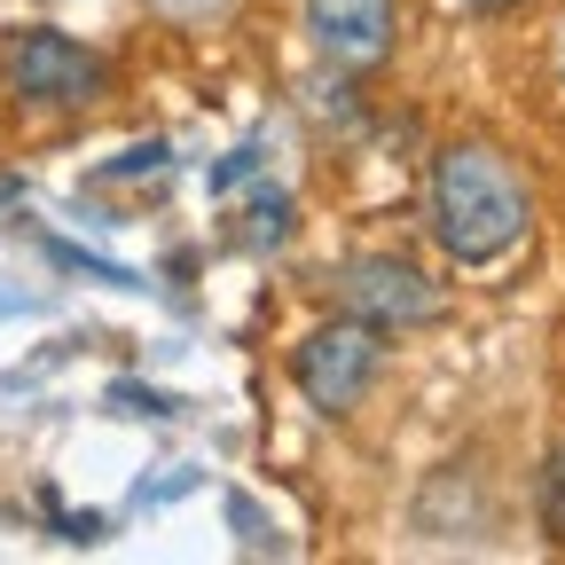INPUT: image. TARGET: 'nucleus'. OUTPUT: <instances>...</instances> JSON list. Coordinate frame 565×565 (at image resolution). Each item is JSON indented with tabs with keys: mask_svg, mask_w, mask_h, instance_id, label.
<instances>
[{
	"mask_svg": "<svg viewBox=\"0 0 565 565\" xmlns=\"http://www.w3.org/2000/svg\"><path fill=\"white\" fill-rule=\"evenodd\" d=\"M534 228V189L494 141H448L433 158V236L456 267H494Z\"/></svg>",
	"mask_w": 565,
	"mask_h": 565,
	"instance_id": "f257e3e1",
	"label": "nucleus"
},
{
	"mask_svg": "<svg viewBox=\"0 0 565 565\" xmlns=\"http://www.w3.org/2000/svg\"><path fill=\"white\" fill-rule=\"evenodd\" d=\"M0 87L24 110H87L110 95V63L55 24H24L0 40Z\"/></svg>",
	"mask_w": 565,
	"mask_h": 565,
	"instance_id": "f03ea898",
	"label": "nucleus"
},
{
	"mask_svg": "<svg viewBox=\"0 0 565 565\" xmlns=\"http://www.w3.org/2000/svg\"><path fill=\"white\" fill-rule=\"evenodd\" d=\"M377 370H385V330H370L362 315H338V322H322V330H307L291 345V377H299V393L322 416L362 408V393L377 385Z\"/></svg>",
	"mask_w": 565,
	"mask_h": 565,
	"instance_id": "7ed1b4c3",
	"label": "nucleus"
},
{
	"mask_svg": "<svg viewBox=\"0 0 565 565\" xmlns=\"http://www.w3.org/2000/svg\"><path fill=\"white\" fill-rule=\"evenodd\" d=\"M338 299H345V315H362L370 330H424V322L448 315L440 282L424 275L416 259H401V252L345 259V267H338Z\"/></svg>",
	"mask_w": 565,
	"mask_h": 565,
	"instance_id": "20e7f679",
	"label": "nucleus"
},
{
	"mask_svg": "<svg viewBox=\"0 0 565 565\" xmlns=\"http://www.w3.org/2000/svg\"><path fill=\"white\" fill-rule=\"evenodd\" d=\"M307 32L338 71H377L401 47V0H307Z\"/></svg>",
	"mask_w": 565,
	"mask_h": 565,
	"instance_id": "39448f33",
	"label": "nucleus"
},
{
	"mask_svg": "<svg viewBox=\"0 0 565 565\" xmlns=\"http://www.w3.org/2000/svg\"><path fill=\"white\" fill-rule=\"evenodd\" d=\"M542 526L565 542V448L550 456V471H542Z\"/></svg>",
	"mask_w": 565,
	"mask_h": 565,
	"instance_id": "423d86ee",
	"label": "nucleus"
},
{
	"mask_svg": "<svg viewBox=\"0 0 565 565\" xmlns=\"http://www.w3.org/2000/svg\"><path fill=\"white\" fill-rule=\"evenodd\" d=\"M158 17H173V24H196V17H221L228 0H150Z\"/></svg>",
	"mask_w": 565,
	"mask_h": 565,
	"instance_id": "0eeeda50",
	"label": "nucleus"
},
{
	"mask_svg": "<svg viewBox=\"0 0 565 565\" xmlns=\"http://www.w3.org/2000/svg\"><path fill=\"white\" fill-rule=\"evenodd\" d=\"M456 9H471V17H511V9H526V0H456Z\"/></svg>",
	"mask_w": 565,
	"mask_h": 565,
	"instance_id": "6e6552de",
	"label": "nucleus"
}]
</instances>
